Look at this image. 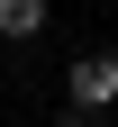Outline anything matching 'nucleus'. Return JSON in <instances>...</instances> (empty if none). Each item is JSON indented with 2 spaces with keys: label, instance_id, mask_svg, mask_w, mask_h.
Listing matches in <instances>:
<instances>
[{
  "label": "nucleus",
  "instance_id": "1",
  "mask_svg": "<svg viewBox=\"0 0 118 127\" xmlns=\"http://www.w3.org/2000/svg\"><path fill=\"white\" fill-rule=\"evenodd\" d=\"M64 91H73V109L109 118V109H118V55H109V45H91V55H82L73 73H64Z\"/></svg>",
  "mask_w": 118,
  "mask_h": 127
},
{
  "label": "nucleus",
  "instance_id": "2",
  "mask_svg": "<svg viewBox=\"0 0 118 127\" xmlns=\"http://www.w3.org/2000/svg\"><path fill=\"white\" fill-rule=\"evenodd\" d=\"M37 27H45V0H0V36L9 45H27Z\"/></svg>",
  "mask_w": 118,
  "mask_h": 127
},
{
  "label": "nucleus",
  "instance_id": "3",
  "mask_svg": "<svg viewBox=\"0 0 118 127\" xmlns=\"http://www.w3.org/2000/svg\"><path fill=\"white\" fill-rule=\"evenodd\" d=\"M64 127H109V118H91V109H73V100H64Z\"/></svg>",
  "mask_w": 118,
  "mask_h": 127
}]
</instances>
